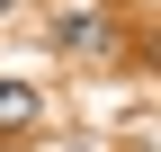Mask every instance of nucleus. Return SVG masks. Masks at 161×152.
Wrapping results in <instances>:
<instances>
[{"mask_svg": "<svg viewBox=\"0 0 161 152\" xmlns=\"http://www.w3.org/2000/svg\"><path fill=\"white\" fill-rule=\"evenodd\" d=\"M54 45L63 54H108L116 36H108V9H72V18H54Z\"/></svg>", "mask_w": 161, "mask_h": 152, "instance_id": "obj_1", "label": "nucleus"}, {"mask_svg": "<svg viewBox=\"0 0 161 152\" xmlns=\"http://www.w3.org/2000/svg\"><path fill=\"white\" fill-rule=\"evenodd\" d=\"M45 117V99H36V81H0V143H18L27 125Z\"/></svg>", "mask_w": 161, "mask_h": 152, "instance_id": "obj_2", "label": "nucleus"}, {"mask_svg": "<svg viewBox=\"0 0 161 152\" xmlns=\"http://www.w3.org/2000/svg\"><path fill=\"white\" fill-rule=\"evenodd\" d=\"M0 9H18V0H0Z\"/></svg>", "mask_w": 161, "mask_h": 152, "instance_id": "obj_3", "label": "nucleus"}]
</instances>
